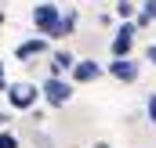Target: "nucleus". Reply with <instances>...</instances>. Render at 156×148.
<instances>
[{
	"label": "nucleus",
	"mask_w": 156,
	"mask_h": 148,
	"mask_svg": "<svg viewBox=\"0 0 156 148\" xmlns=\"http://www.w3.org/2000/svg\"><path fill=\"white\" fill-rule=\"evenodd\" d=\"M0 148H18V137L15 134H0Z\"/></svg>",
	"instance_id": "12"
},
{
	"label": "nucleus",
	"mask_w": 156,
	"mask_h": 148,
	"mask_svg": "<svg viewBox=\"0 0 156 148\" xmlns=\"http://www.w3.org/2000/svg\"><path fill=\"white\" fill-rule=\"evenodd\" d=\"M7 90V101H11V109H33V101H37V87L33 83H11V87H4Z\"/></svg>",
	"instance_id": "3"
},
{
	"label": "nucleus",
	"mask_w": 156,
	"mask_h": 148,
	"mask_svg": "<svg viewBox=\"0 0 156 148\" xmlns=\"http://www.w3.org/2000/svg\"><path fill=\"white\" fill-rule=\"evenodd\" d=\"M73 25H76V15L69 11L66 18H58V29H55V36H69V33H73Z\"/></svg>",
	"instance_id": "8"
},
{
	"label": "nucleus",
	"mask_w": 156,
	"mask_h": 148,
	"mask_svg": "<svg viewBox=\"0 0 156 148\" xmlns=\"http://www.w3.org/2000/svg\"><path fill=\"white\" fill-rule=\"evenodd\" d=\"M69 65H73V54H69V51H58V54H55L51 72H62V69H69Z\"/></svg>",
	"instance_id": "9"
},
{
	"label": "nucleus",
	"mask_w": 156,
	"mask_h": 148,
	"mask_svg": "<svg viewBox=\"0 0 156 148\" xmlns=\"http://www.w3.org/2000/svg\"><path fill=\"white\" fill-rule=\"evenodd\" d=\"M4 87H7V79H4V65H0V90H4Z\"/></svg>",
	"instance_id": "16"
},
{
	"label": "nucleus",
	"mask_w": 156,
	"mask_h": 148,
	"mask_svg": "<svg viewBox=\"0 0 156 148\" xmlns=\"http://www.w3.org/2000/svg\"><path fill=\"white\" fill-rule=\"evenodd\" d=\"M145 112H149V123H156V94L149 98V105H145Z\"/></svg>",
	"instance_id": "13"
},
{
	"label": "nucleus",
	"mask_w": 156,
	"mask_h": 148,
	"mask_svg": "<svg viewBox=\"0 0 156 148\" xmlns=\"http://www.w3.org/2000/svg\"><path fill=\"white\" fill-rule=\"evenodd\" d=\"M153 18H156V0H145V4H142V15H138V25L153 22Z\"/></svg>",
	"instance_id": "10"
},
{
	"label": "nucleus",
	"mask_w": 156,
	"mask_h": 148,
	"mask_svg": "<svg viewBox=\"0 0 156 148\" xmlns=\"http://www.w3.org/2000/svg\"><path fill=\"white\" fill-rule=\"evenodd\" d=\"M44 51H47V40H44V36H40V40H26V43H18V47H15V58H22V62H26V58L44 54Z\"/></svg>",
	"instance_id": "7"
},
{
	"label": "nucleus",
	"mask_w": 156,
	"mask_h": 148,
	"mask_svg": "<svg viewBox=\"0 0 156 148\" xmlns=\"http://www.w3.org/2000/svg\"><path fill=\"white\" fill-rule=\"evenodd\" d=\"M134 29H138L134 22H123V25H120L116 40H113V54H116V58H123V54L134 47Z\"/></svg>",
	"instance_id": "4"
},
{
	"label": "nucleus",
	"mask_w": 156,
	"mask_h": 148,
	"mask_svg": "<svg viewBox=\"0 0 156 148\" xmlns=\"http://www.w3.org/2000/svg\"><path fill=\"white\" fill-rule=\"evenodd\" d=\"M109 76H116L120 83H134V79H138V65L123 54V58H116V62L109 65Z\"/></svg>",
	"instance_id": "5"
},
{
	"label": "nucleus",
	"mask_w": 156,
	"mask_h": 148,
	"mask_svg": "<svg viewBox=\"0 0 156 148\" xmlns=\"http://www.w3.org/2000/svg\"><path fill=\"white\" fill-rule=\"evenodd\" d=\"M145 58H149V62H153V65H156V43H153V47H149V51H145Z\"/></svg>",
	"instance_id": "14"
},
{
	"label": "nucleus",
	"mask_w": 156,
	"mask_h": 148,
	"mask_svg": "<svg viewBox=\"0 0 156 148\" xmlns=\"http://www.w3.org/2000/svg\"><path fill=\"white\" fill-rule=\"evenodd\" d=\"M116 15H120V18H131V15H134V4H131V0H120V4H116Z\"/></svg>",
	"instance_id": "11"
},
{
	"label": "nucleus",
	"mask_w": 156,
	"mask_h": 148,
	"mask_svg": "<svg viewBox=\"0 0 156 148\" xmlns=\"http://www.w3.org/2000/svg\"><path fill=\"white\" fill-rule=\"evenodd\" d=\"M69 98H73V87H69V83H62L58 76H51V79L44 83V101H47L51 109H62V105H69Z\"/></svg>",
	"instance_id": "2"
},
{
	"label": "nucleus",
	"mask_w": 156,
	"mask_h": 148,
	"mask_svg": "<svg viewBox=\"0 0 156 148\" xmlns=\"http://www.w3.org/2000/svg\"><path fill=\"white\" fill-rule=\"evenodd\" d=\"M33 25H37L40 36H55V29H58V7L55 4H37L33 7Z\"/></svg>",
	"instance_id": "1"
},
{
	"label": "nucleus",
	"mask_w": 156,
	"mask_h": 148,
	"mask_svg": "<svg viewBox=\"0 0 156 148\" xmlns=\"http://www.w3.org/2000/svg\"><path fill=\"white\" fill-rule=\"evenodd\" d=\"M37 145H40V148H51V145H47V137H44V134H37Z\"/></svg>",
	"instance_id": "15"
},
{
	"label": "nucleus",
	"mask_w": 156,
	"mask_h": 148,
	"mask_svg": "<svg viewBox=\"0 0 156 148\" xmlns=\"http://www.w3.org/2000/svg\"><path fill=\"white\" fill-rule=\"evenodd\" d=\"M94 148H109V145H94Z\"/></svg>",
	"instance_id": "17"
},
{
	"label": "nucleus",
	"mask_w": 156,
	"mask_h": 148,
	"mask_svg": "<svg viewBox=\"0 0 156 148\" xmlns=\"http://www.w3.org/2000/svg\"><path fill=\"white\" fill-rule=\"evenodd\" d=\"M98 76H102V65L91 62V58H83V62L73 65V79H76V83H94Z\"/></svg>",
	"instance_id": "6"
}]
</instances>
